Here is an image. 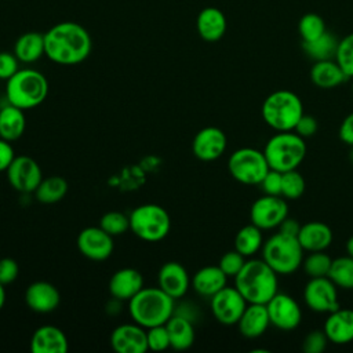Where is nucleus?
Listing matches in <instances>:
<instances>
[{
	"label": "nucleus",
	"instance_id": "nucleus-1",
	"mask_svg": "<svg viewBox=\"0 0 353 353\" xmlns=\"http://www.w3.org/2000/svg\"><path fill=\"white\" fill-rule=\"evenodd\" d=\"M46 55L58 65H77L91 52L92 41L84 26L65 21L51 26L44 33Z\"/></svg>",
	"mask_w": 353,
	"mask_h": 353
},
{
	"label": "nucleus",
	"instance_id": "nucleus-2",
	"mask_svg": "<svg viewBox=\"0 0 353 353\" xmlns=\"http://www.w3.org/2000/svg\"><path fill=\"white\" fill-rule=\"evenodd\" d=\"M234 287L248 303L266 305L279 292L277 273L262 258L248 259L234 276Z\"/></svg>",
	"mask_w": 353,
	"mask_h": 353
},
{
	"label": "nucleus",
	"instance_id": "nucleus-3",
	"mask_svg": "<svg viewBox=\"0 0 353 353\" xmlns=\"http://www.w3.org/2000/svg\"><path fill=\"white\" fill-rule=\"evenodd\" d=\"M174 301L160 287H143L128 301V312L134 323L150 328L168 321L174 314Z\"/></svg>",
	"mask_w": 353,
	"mask_h": 353
},
{
	"label": "nucleus",
	"instance_id": "nucleus-4",
	"mask_svg": "<svg viewBox=\"0 0 353 353\" xmlns=\"http://www.w3.org/2000/svg\"><path fill=\"white\" fill-rule=\"evenodd\" d=\"M48 94L46 76L36 69H19L6 81V98L8 103L22 109H33L44 102Z\"/></svg>",
	"mask_w": 353,
	"mask_h": 353
},
{
	"label": "nucleus",
	"instance_id": "nucleus-5",
	"mask_svg": "<svg viewBox=\"0 0 353 353\" xmlns=\"http://www.w3.org/2000/svg\"><path fill=\"white\" fill-rule=\"evenodd\" d=\"M263 154L270 170H296L306 154V143L294 131H277L265 145Z\"/></svg>",
	"mask_w": 353,
	"mask_h": 353
},
{
	"label": "nucleus",
	"instance_id": "nucleus-6",
	"mask_svg": "<svg viewBox=\"0 0 353 353\" xmlns=\"http://www.w3.org/2000/svg\"><path fill=\"white\" fill-rule=\"evenodd\" d=\"M261 113L265 123L274 131H292L303 114V105L295 92L277 90L266 97Z\"/></svg>",
	"mask_w": 353,
	"mask_h": 353
},
{
	"label": "nucleus",
	"instance_id": "nucleus-7",
	"mask_svg": "<svg viewBox=\"0 0 353 353\" xmlns=\"http://www.w3.org/2000/svg\"><path fill=\"white\" fill-rule=\"evenodd\" d=\"M261 251L262 259L277 274H291L302 266L303 248L295 236L277 232L263 243Z\"/></svg>",
	"mask_w": 353,
	"mask_h": 353
},
{
	"label": "nucleus",
	"instance_id": "nucleus-8",
	"mask_svg": "<svg viewBox=\"0 0 353 353\" xmlns=\"http://www.w3.org/2000/svg\"><path fill=\"white\" fill-rule=\"evenodd\" d=\"M130 230L141 240L156 243L163 240L171 229L168 212L159 204H142L131 211Z\"/></svg>",
	"mask_w": 353,
	"mask_h": 353
},
{
	"label": "nucleus",
	"instance_id": "nucleus-9",
	"mask_svg": "<svg viewBox=\"0 0 353 353\" xmlns=\"http://www.w3.org/2000/svg\"><path fill=\"white\" fill-rule=\"evenodd\" d=\"M228 170L240 183L259 185L270 168L263 152L254 148H240L230 154Z\"/></svg>",
	"mask_w": 353,
	"mask_h": 353
},
{
	"label": "nucleus",
	"instance_id": "nucleus-10",
	"mask_svg": "<svg viewBox=\"0 0 353 353\" xmlns=\"http://www.w3.org/2000/svg\"><path fill=\"white\" fill-rule=\"evenodd\" d=\"M288 216V204L283 196L263 194L256 199L250 210L251 223L262 230L279 228V225Z\"/></svg>",
	"mask_w": 353,
	"mask_h": 353
},
{
	"label": "nucleus",
	"instance_id": "nucleus-11",
	"mask_svg": "<svg viewBox=\"0 0 353 353\" xmlns=\"http://www.w3.org/2000/svg\"><path fill=\"white\" fill-rule=\"evenodd\" d=\"M303 301L306 306L316 313H331L341 307L338 287L328 276L310 279L303 288Z\"/></svg>",
	"mask_w": 353,
	"mask_h": 353
},
{
	"label": "nucleus",
	"instance_id": "nucleus-12",
	"mask_svg": "<svg viewBox=\"0 0 353 353\" xmlns=\"http://www.w3.org/2000/svg\"><path fill=\"white\" fill-rule=\"evenodd\" d=\"M248 302L236 287H223L210 298V306L215 320L223 325L237 324Z\"/></svg>",
	"mask_w": 353,
	"mask_h": 353
},
{
	"label": "nucleus",
	"instance_id": "nucleus-13",
	"mask_svg": "<svg viewBox=\"0 0 353 353\" xmlns=\"http://www.w3.org/2000/svg\"><path fill=\"white\" fill-rule=\"evenodd\" d=\"M270 325L283 331H291L301 324L302 310L299 303L288 294L277 292L266 303Z\"/></svg>",
	"mask_w": 353,
	"mask_h": 353
},
{
	"label": "nucleus",
	"instance_id": "nucleus-14",
	"mask_svg": "<svg viewBox=\"0 0 353 353\" xmlns=\"http://www.w3.org/2000/svg\"><path fill=\"white\" fill-rule=\"evenodd\" d=\"M6 172L11 188L21 193L34 192L43 179L40 165L29 156H15Z\"/></svg>",
	"mask_w": 353,
	"mask_h": 353
},
{
	"label": "nucleus",
	"instance_id": "nucleus-15",
	"mask_svg": "<svg viewBox=\"0 0 353 353\" xmlns=\"http://www.w3.org/2000/svg\"><path fill=\"white\" fill-rule=\"evenodd\" d=\"M76 244L80 254L91 261L108 259L114 248L113 236L106 233L101 226H88L80 230Z\"/></svg>",
	"mask_w": 353,
	"mask_h": 353
},
{
	"label": "nucleus",
	"instance_id": "nucleus-16",
	"mask_svg": "<svg viewBox=\"0 0 353 353\" xmlns=\"http://www.w3.org/2000/svg\"><path fill=\"white\" fill-rule=\"evenodd\" d=\"M228 139L225 132L218 127L201 128L192 141L193 154L203 161H214L226 150Z\"/></svg>",
	"mask_w": 353,
	"mask_h": 353
},
{
	"label": "nucleus",
	"instance_id": "nucleus-17",
	"mask_svg": "<svg viewBox=\"0 0 353 353\" xmlns=\"http://www.w3.org/2000/svg\"><path fill=\"white\" fill-rule=\"evenodd\" d=\"M110 346L117 353H145L149 350L146 328L137 323L120 324L110 334Z\"/></svg>",
	"mask_w": 353,
	"mask_h": 353
},
{
	"label": "nucleus",
	"instance_id": "nucleus-18",
	"mask_svg": "<svg viewBox=\"0 0 353 353\" xmlns=\"http://www.w3.org/2000/svg\"><path fill=\"white\" fill-rule=\"evenodd\" d=\"M157 283L159 287L174 299L182 298L190 287L188 270L182 263L175 261L165 262L160 268L157 273Z\"/></svg>",
	"mask_w": 353,
	"mask_h": 353
},
{
	"label": "nucleus",
	"instance_id": "nucleus-19",
	"mask_svg": "<svg viewBox=\"0 0 353 353\" xmlns=\"http://www.w3.org/2000/svg\"><path fill=\"white\" fill-rule=\"evenodd\" d=\"M25 302L28 307L36 313H51L61 302L58 288L48 281H34L25 291Z\"/></svg>",
	"mask_w": 353,
	"mask_h": 353
},
{
	"label": "nucleus",
	"instance_id": "nucleus-20",
	"mask_svg": "<svg viewBox=\"0 0 353 353\" xmlns=\"http://www.w3.org/2000/svg\"><path fill=\"white\" fill-rule=\"evenodd\" d=\"M323 330L328 341L335 345L353 342V309L338 307L328 313Z\"/></svg>",
	"mask_w": 353,
	"mask_h": 353
},
{
	"label": "nucleus",
	"instance_id": "nucleus-21",
	"mask_svg": "<svg viewBox=\"0 0 353 353\" xmlns=\"http://www.w3.org/2000/svg\"><path fill=\"white\" fill-rule=\"evenodd\" d=\"M69 349L65 332L55 325H41L34 330L30 338L33 353H66Z\"/></svg>",
	"mask_w": 353,
	"mask_h": 353
},
{
	"label": "nucleus",
	"instance_id": "nucleus-22",
	"mask_svg": "<svg viewBox=\"0 0 353 353\" xmlns=\"http://www.w3.org/2000/svg\"><path fill=\"white\" fill-rule=\"evenodd\" d=\"M143 288V277L134 268L116 270L109 280V292L117 301H130Z\"/></svg>",
	"mask_w": 353,
	"mask_h": 353
},
{
	"label": "nucleus",
	"instance_id": "nucleus-23",
	"mask_svg": "<svg viewBox=\"0 0 353 353\" xmlns=\"http://www.w3.org/2000/svg\"><path fill=\"white\" fill-rule=\"evenodd\" d=\"M270 325L266 305L263 303H248L237 321L239 331L248 339L259 338L266 332Z\"/></svg>",
	"mask_w": 353,
	"mask_h": 353
},
{
	"label": "nucleus",
	"instance_id": "nucleus-24",
	"mask_svg": "<svg viewBox=\"0 0 353 353\" xmlns=\"http://www.w3.org/2000/svg\"><path fill=\"white\" fill-rule=\"evenodd\" d=\"M296 237L303 251L309 252L324 251L331 245L334 239L331 228L320 221H312L302 225Z\"/></svg>",
	"mask_w": 353,
	"mask_h": 353
},
{
	"label": "nucleus",
	"instance_id": "nucleus-25",
	"mask_svg": "<svg viewBox=\"0 0 353 353\" xmlns=\"http://www.w3.org/2000/svg\"><path fill=\"white\" fill-rule=\"evenodd\" d=\"M197 32L205 41H218L226 32V17L216 7H205L197 15Z\"/></svg>",
	"mask_w": 353,
	"mask_h": 353
},
{
	"label": "nucleus",
	"instance_id": "nucleus-26",
	"mask_svg": "<svg viewBox=\"0 0 353 353\" xmlns=\"http://www.w3.org/2000/svg\"><path fill=\"white\" fill-rule=\"evenodd\" d=\"M228 276L222 272L219 266H204L199 269L193 279H192V287L193 290L205 298H211L218 291H221L223 287H226Z\"/></svg>",
	"mask_w": 353,
	"mask_h": 353
},
{
	"label": "nucleus",
	"instance_id": "nucleus-27",
	"mask_svg": "<svg viewBox=\"0 0 353 353\" xmlns=\"http://www.w3.org/2000/svg\"><path fill=\"white\" fill-rule=\"evenodd\" d=\"M347 79L335 59L316 61L310 69V80L319 88H335Z\"/></svg>",
	"mask_w": 353,
	"mask_h": 353
},
{
	"label": "nucleus",
	"instance_id": "nucleus-28",
	"mask_svg": "<svg viewBox=\"0 0 353 353\" xmlns=\"http://www.w3.org/2000/svg\"><path fill=\"white\" fill-rule=\"evenodd\" d=\"M26 128V119L22 109L8 103L0 109V138L12 142L19 139Z\"/></svg>",
	"mask_w": 353,
	"mask_h": 353
},
{
	"label": "nucleus",
	"instance_id": "nucleus-29",
	"mask_svg": "<svg viewBox=\"0 0 353 353\" xmlns=\"http://www.w3.org/2000/svg\"><path fill=\"white\" fill-rule=\"evenodd\" d=\"M14 54L18 61L32 63L46 55L44 34L39 32H28L21 34L14 44Z\"/></svg>",
	"mask_w": 353,
	"mask_h": 353
},
{
	"label": "nucleus",
	"instance_id": "nucleus-30",
	"mask_svg": "<svg viewBox=\"0 0 353 353\" xmlns=\"http://www.w3.org/2000/svg\"><path fill=\"white\" fill-rule=\"evenodd\" d=\"M168 336H170V347L174 350H186L194 342V328L190 320L183 316H171L165 323Z\"/></svg>",
	"mask_w": 353,
	"mask_h": 353
},
{
	"label": "nucleus",
	"instance_id": "nucleus-31",
	"mask_svg": "<svg viewBox=\"0 0 353 353\" xmlns=\"http://www.w3.org/2000/svg\"><path fill=\"white\" fill-rule=\"evenodd\" d=\"M338 43L339 40L335 37V34L325 32L313 41H302V50L314 62L324 59H335Z\"/></svg>",
	"mask_w": 353,
	"mask_h": 353
},
{
	"label": "nucleus",
	"instance_id": "nucleus-32",
	"mask_svg": "<svg viewBox=\"0 0 353 353\" xmlns=\"http://www.w3.org/2000/svg\"><path fill=\"white\" fill-rule=\"evenodd\" d=\"M262 245H263L262 229H259L254 223L243 226L234 237V250L239 251L245 258L256 254L259 250H262Z\"/></svg>",
	"mask_w": 353,
	"mask_h": 353
},
{
	"label": "nucleus",
	"instance_id": "nucleus-33",
	"mask_svg": "<svg viewBox=\"0 0 353 353\" xmlns=\"http://www.w3.org/2000/svg\"><path fill=\"white\" fill-rule=\"evenodd\" d=\"M36 199L43 204H54L61 201L68 193V182L65 178L52 175L43 178L36 190Z\"/></svg>",
	"mask_w": 353,
	"mask_h": 353
},
{
	"label": "nucleus",
	"instance_id": "nucleus-34",
	"mask_svg": "<svg viewBox=\"0 0 353 353\" xmlns=\"http://www.w3.org/2000/svg\"><path fill=\"white\" fill-rule=\"evenodd\" d=\"M328 279L342 290H353V258L339 256L332 259Z\"/></svg>",
	"mask_w": 353,
	"mask_h": 353
},
{
	"label": "nucleus",
	"instance_id": "nucleus-35",
	"mask_svg": "<svg viewBox=\"0 0 353 353\" xmlns=\"http://www.w3.org/2000/svg\"><path fill=\"white\" fill-rule=\"evenodd\" d=\"M332 258L324 251H313L302 261L303 272L310 277H325L328 276Z\"/></svg>",
	"mask_w": 353,
	"mask_h": 353
},
{
	"label": "nucleus",
	"instance_id": "nucleus-36",
	"mask_svg": "<svg viewBox=\"0 0 353 353\" xmlns=\"http://www.w3.org/2000/svg\"><path fill=\"white\" fill-rule=\"evenodd\" d=\"M298 32L302 41H313L327 32L324 19L314 12L305 14L298 22Z\"/></svg>",
	"mask_w": 353,
	"mask_h": 353
},
{
	"label": "nucleus",
	"instance_id": "nucleus-37",
	"mask_svg": "<svg viewBox=\"0 0 353 353\" xmlns=\"http://www.w3.org/2000/svg\"><path fill=\"white\" fill-rule=\"evenodd\" d=\"M99 226L110 236H121L130 230V216L121 211H109L101 216Z\"/></svg>",
	"mask_w": 353,
	"mask_h": 353
},
{
	"label": "nucleus",
	"instance_id": "nucleus-38",
	"mask_svg": "<svg viewBox=\"0 0 353 353\" xmlns=\"http://www.w3.org/2000/svg\"><path fill=\"white\" fill-rule=\"evenodd\" d=\"M305 192V179L296 170L283 172L281 181V196L288 200L299 199Z\"/></svg>",
	"mask_w": 353,
	"mask_h": 353
},
{
	"label": "nucleus",
	"instance_id": "nucleus-39",
	"mask_svg": "<svg viewBox=\"0 0 353 353\" xmlns=\"http://www.w3.org/2000/svg\"><path fill=\"white\" fill-rule=\"evenodd\" d=\"M335 61L349 79L353 77V33L339 40Z\"/></svg>",
	"mask_w": 353,
	"mask_h": 353
},
{
	"label": "nucleus",
	"instance_id": "nucleus-40",
	"mask_svg": "<svg viewBox=\"0 0 353 353\" xmlns=\"http://www.w3.org/2000/svg\"><path fill=\"white\" fill-rule=\"evenodd\" d=\"M146 341L149 350L163 352L170 347V336L165 324L146 328Z\"/></svg>",
	"mask_w": 353,
	"mask_h": 353
},
{
	"label": "nucleus",
	"instance_id": "nucleus-41",
	"mask_svg": "<svg viewBox=\"0 0 353 353\" xmlns=\"http://www.w3.org/2000/svg\"><path fill=\"white\" fill-rule=\"evenodd\" d=\"M244 263H245V256L241 255L239 251L233 250V251L225 252L221 256L218 266L222 269V272L228 277H234L241 270Z\"/></svg>",
	"mask_w": 353,
	"mask_h": 353
},
{
	"label": "nucleus",
	"instance_id": "nucleus-42",
	"mask_svg": "<svg viewBox=\"0 0 353 353\" xmlns=\"http://www.w3.org/2000/svg\"><path fill=\"white\" fill-rule=\"evenodd\" d=\"M328 338L324 332V330H313L309 332L303 342H302V350L305 353H323L327 347Z\"/></svg>",
	"mask_w": 353,
	"mask_h": 353
},
{
	"label": "nucleus",
	"instance_id": "nucleus-43",
	"mask_svg": "<svg viewBox=\"0 0 353 353\" xmlns=\"http://www.w3.org/2000/svg\"><path fill=\"white\" fill-rule=\"evenodd\" d=\"M281 181H283V172L276 170H269L259 185L265 194L281 196Z\"/></svg>",
	"mask_w": 353,
	"mask_h": 353
},
{
	"label": "nucleus",
	"instance_id": "nucleus-44",
	"mask_svg": "<svg viewBox=\"0 0 353 353\" xmlns=\"http://www.w3.org/2000/svg\"><path fill=\"white\" fill-rule=\"evenodd\" d=\"M19 274L18 262L12 258H1L0 259V283L7 285L17 280Z\"/></svg>",
	"mask_w": 353,
	"mask_h": 353
},
{
	"label": "nucleus",
	"instance_id": "nucleus-45",
	"mask_svg": "<svg viewBox=\"0 0 353 353\" xmlns=\"http://www.w3.org/2000/svg\"><path fill=\"white\" fill-rule=\"evenodd\" d=\"M18 58L11 52H0V80H8L18 70Z\"/></svg>",
	"mask_w": 353,
	"mask_h": 353
},
{
	"label": "nucleus",
	"instance_id": "nucleus-46",
	"mask_svg": "<svg viewBox=\"0 0 353 353\" xmlns=\"http://www.w3.org/2000/svg\"><path fill=\"white\" fill-rule=\"evenodd\" d=\"M317 128H319L317 120L313 116L303 113L292 131L305 139L307 137H313L317 132Z\"/></svg>",
	"mask_w": 353,
	"mask_h": 353
},
{
	"label": "nucleus",
	"instance_id": "nucleus-47",
	"mask_svg": "<svg viewBox=\"0 0 353 353\" xmlns=\"http://www.w3.org/2000/svg\"><path fill=\"white\" fill-rule=\"evenodd\" d=\"M14 159H15V153L11 143L0 138V172L7 171V168L10 167Z\"/></svg>",
	"mask_w": 353,
	"mask_h": 353
},
{
	"label": "nucleus",
	"instance_id": "nucleus-48",
	"mask_svg": "<svg viewBox=\"0 0 353 353\" xmlns=\"http://www.w3.org/2000/svg\"><path fill=\"white\" fill-rule=\"evenodd\" d=\"M339 138L343 143L353 146V112L349 113L341 123Z\"/></svg>",
	"mask_w": 353,
	"mask_h": 353
},
{
	"label": "nucleus",
	"instance_id": "nucleus-49",
	"mask_svg": "<svg viewBox=\"0 0 353 353\" xmlns=\"http://www.w3.org/2000/svg\"><path fill=\"white\" fill-rule=\"evenodd\" d=\"M301 226H302V225H301L295 218L287 216V218L279 225V232L296 237L298 233H299V230H301Z\"/></svg>",
	"mask_w": 353,
	"mask_h": 353
},
{
	"label": "nucleus",
	"instance_id": "nucleus-50",
	"mask_svg": "<svg viewBox=\"0 0 353 353\" xmlns=\"http://www.w3.org/2000/svg\"><path fill=\"white\" fill-rule=\"evenodd\" d=\"M4 287H6V285L0 283V310L3 309V306H4V303H6V288H4Z\"/></svg>",
	"mask_w": 353,
	"mask_h": 353
},
{
	"label": "nucleus",
	"instance_id": "nucleus-51",
	"mask_svg": "<svg viewBox=\"0 0 353 353\" xmlns=\"http://www.w3.org/2000/svg\"><path fill=\"white\" fill-rule=\"evenodd\" d=\"M346 252L349 256L353 258V236L349 237V240L346 241Z\"/></svg>",
	"mask_w": 353,
	"mask_h": 353
},
{
	"label": "nucleus",
	"instance_id": "nucleus-52",
	"mask_svg": "<svg viewBox=\"0 0 353 353\" xmlns=\"http://www.w3.org/2000/svg\"><path fill=\"white\" fill-rule=\"evenodd\" d=\"M352 149H350V153H349V159H350V163L353 164V146H350Z\"/></svg>",
	"mask_w": 353,
	"mask_h": 353
},
{
	"label": "nucleus",
	"instance_id": "nucleus-53",
	"mask_svg": "<svg viewBox=\"0 0 353 353\" xmlns=\"http://www.w3.org/2000/svg\"><path fill=\"white\" fill-rule=\"evenodd\" d=\"M352 91H353V83H352Z\"/></svg>",
	"mask_w": 353,
	"mask_h": 353
},
{
	"label": "nucleus",
	"instance_id": "nucleus-54",
	"mask_svg": "<svg viewBox=\"0 0 353 353\" xmlns=\"http://www.w3.org/2000/svg\"><path fill=\"white\" fill-rule=\"evenodd\" d=\"M8 1H12V0H8Z\"/></svg>",
	"mask_w": 353,
	"mask_h": 353
}]
</instances>
